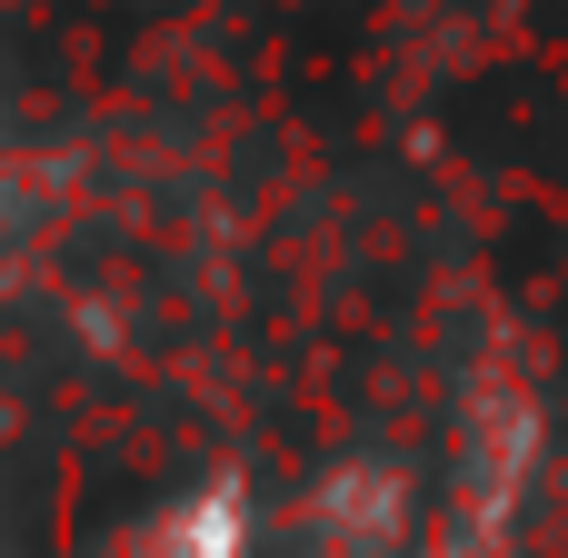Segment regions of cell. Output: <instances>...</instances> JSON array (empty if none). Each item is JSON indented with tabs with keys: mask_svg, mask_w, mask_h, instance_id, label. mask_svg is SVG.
I'll list each match as a JSON object with an SVG mask.
<instances>
[{
	"mask_svg": "<svg viewBox=\"0 0 568 558\" xmlns=\"http://www.w3.org/2000/svg\"><path fill=\"white\" fill-rule=\"evenodd\" d=\"M240 539H250V529H240V489H220V479H210V489L170 499L130 549H140V558H240Z\"/></svg>",
	"mask_w": 568,
	"mask_h": 558,
	"instance_id": "1",
	"label": "cell"
}]
</instances>
